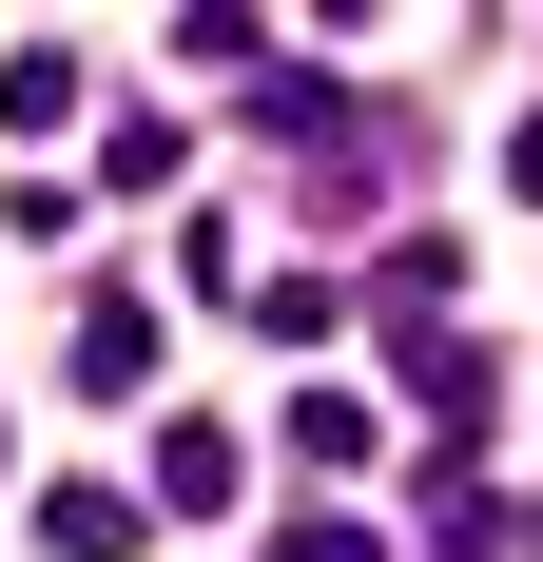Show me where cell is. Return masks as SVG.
<instances>
[{
	"label": "cell",
	"mask_w": 543,
	"mask_h": 562,
	"mask_svg": "<svg viewBox=\"0 0 543 562\" xmlns=\"http://www.w3.org/2000/svg\"><path fill=\"white\" fill-rule=\"evenodd\" d=\"M78 389H156V311H136V291H98V311H78Z\"/></svg>",
	"instance_id": "cell-2"
},
{
	"label": "cell",
	"mask_w": 543,
	"mask_h": 562,
	"mask_svg": "<svg viewBox=\"0 0 543 562\" xmlns=\"http://www.w3.org/2000/svg\"><path fill=\"white\" fill-rule=\"evenodd\" d=\"M40 543H58V562H136V505H117V485H58Z\"/></svg>",
	"instance_id": "cell-4"
},
{
	"label": "cell",
	"mask_w": 543,
	"mask_h": 562,
	"mask_svg": "<svg viewBox=\"0 0 543 562\" xmlns=\"http://www.w3.org/2000/svg\"><path fill=\"white\" fill-rule=\"evenodd\" d=\"M388 369H408V407H428L446 447L486 427V349H466V330H408V349H388Z\"/></svg>",
	"instance_id": "cell-1"
},
{
	"label": "cell",
	"mask_w": 543,
	"mask_h": 562,
	"mask_svg": "<svg viewBox=\"0 0 543 562\" xmlns=\"http://www.w3.org/2000/svg\"><path fill=\"white\" fill-rule=\"evenodd\" d=\"M505 175H524V194H543V116H524V156H505Z\"/></svg>",
	"instance_id": "cell-7"
},
{
	"label": "cell",
	"mask_w": 543,
	"mask_h": 562,
	"mask_svg": "<svg viewBox=\"0 0 543 562\" xmlns=\"http://www.w3.org/2000/svg\"><path fill=\"white\" fill-rule=\"evenodd\" d=\"M291 562H369V524H291Z\"/></svg>",
	"instance_id": "cell-6"
},
{
	"label": "cell",
	"mask_w": 543,
	"mask_h": 562,
	"mask_svg": "<svg viewBox=\"0 0 543 562\" xmlns=\"http://www.w3.org/2000/svg\"><path fill=\"white\" fill-rule=\"evenodd\" d=\"M156 505H175V524L233 505V427H195V407H175V427H156Z\"/></svg>",
	"instance_id": "cell-3"
},
{
	"label": "cell",
	"mask_w": 543,
	"mask_h": 562,
	"mask_svg": "<svg viewBox=\"0 0 543 562\" xmlns=\"http://www.w3.org/2000/svg\"><path fill=\"white\" fill-rule=\"evenodd\" d=\"M0 116H20V136H58V116H78V58L20 40V58H0Z\"/></svg>",
	"instance_id": "cell-5"
}]
</instances>
